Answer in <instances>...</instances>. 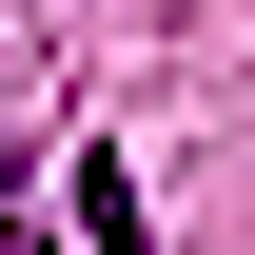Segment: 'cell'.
Returning a JSON list of instances; mask_svg holds the SVG:
<instances>
[{"instance_id": "obj_2", "label": "cell", "mask_w": 255, "mask_h": 255, "mask_svg": "<svg viewBox=\"0 0 255 255\" xmlns=\"http://www.w3.org/2000/svg\"><path fill=\"white\" fill-rule=\"evenodd\" d=\"M0 255H20V118H0Z\"/></svg>"}, {"instance_id": "obj_1", "label": "cell", "mask_w": 255, "mask_h": 255, "mask_svg": "<svg viewBox=\"0 0 255 255\" xmlns=\"http://www.w3.org/2000/svg\"><path fill=\"white\" fill-rule=\"evenodd\" d=\"M79 236H98V255H137V177H118V157H79Z\"/></svg>"}]
</instances>
